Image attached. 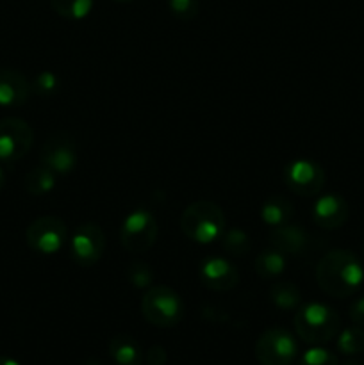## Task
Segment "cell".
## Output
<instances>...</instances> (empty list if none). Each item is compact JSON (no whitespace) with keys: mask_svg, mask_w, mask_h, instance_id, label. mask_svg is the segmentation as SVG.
<instances>
[{"mask_svg":"<svg viewBox=\"0 0 364 365\" xmlns=\"http://www.w3.org/2000/svg\"><path fill=\"white\" fill-rule=\"evenodd\" d=\"M296 335L310 346H323L335 339L341 330V317L325 303H307L296 309Z\"/></svg>","mask_w":364,"mask_h":365,"instance_id":"cell-2","label":"cell"},{"mask_svg":"<svg viewBox=\"0 0 364 365\" xmlns=\"http://www.w3.org/2000/svg\"><path fill=\"white\" fill-rule=\"evenodd\" d=\"M113 2H120V4H125V2H132V0H113Z\"/></svg>","mask_w":364,"mask_h":365,"instance_id":"cell-34","label":"cell"},{"mask_svg":"<svg viewBox=\"0 0 364 365\" xmlns=\"http://www.w3.org/2000/svg\"><path fill=\"white\" fill-rule=\"evenodd\" d=\"M159 227L152 212L146 209H136L123 220L120 228V242L127 252L145 253L157 241Z\"/></svg>","mask_w":364,"mask_h":365,"instance_id":"cell-6","label":"cell"},{"mask_svg":"<svg viewBox=\"0 0 364 365\" xmlns=\"http://www.w3.org/2000/svg\"><path fill=\"white\" fill-rule=\"evenodd\" d=\"M84 365H106V364L100 362L98 359H89V360H86Z\"/></svg>","mask_w":364,"mask_h":365,"instance_id":"cell-32","label":"cell"},{"mask_svg":"<svg viewBox=\"0 0 364 365\" xmlns=\"http://www.w3.org/2000/svg\"><path fill=\"white\" fill-rule=\"evenodd\" d=\"M313 220L325 230L341 228L348 220V203L339 195H325L314 203Z\"/></svg>","mask_w":364,"mask_h":365,"instance_id":"cell-13","label":"cell"},{"mask_svg":"<svg viewBox=\"0 0 364 365\" xmlns=\"http://www.w3.org/2000/svg\"><path fill=\"white\" fill-rule=\"evenodd\" d=\"M270 299L282 310H295L302 303V292L291 282H275L270 287Z\"/></svg>","mask_w":364,"mask_h":365,"instance_id":"cell-20","label":"cell"},{"mask_svg":"<svg viewBox=\"0 0 364 365\" xmlns=\"http://www.w3.org/2000/svg\"><path fill=\"white\" fill-rule=\"evenodd\" d=\"M59 88V81L52 71H43L34 78V91L41 96H52Z\"/></svg>","mask_w":364,"mask_h":365,"instance_id":"cell-27","label":"cell"},{"mask_svg":"<svg viewBox=\"0 0 364 365\" xmlns=\"http://www.w3.org/2000/svg\"><path fill=\"white\" fill-rule=\"evenodd\" d=\"M343 365H364V364L360 362V360H346V362Z\"/></svg>","mask_w":364,"mask_h":365,"instance_id":"cell-33","label":"cell"},{"mask_svg":"<svg viewBox=\"0 0 364 365\" xmlns=\"http://www.w3.org/2000/svg\"><path fill=\"white\" fill-rule=\"evenodd\" d=\"M153 274L152 267L145 262H132L127 269V280L131 282L132 287L136 289H148L153 284Z\"/></svg>","mask_w":364,"mask_h":365,"instance_id":"cell-24","label":"cell"},{"mask_svg":"<svg viewBox=\"0 0 364 365\" xmlns=\"http://www.w3.org/2000/svg\"><path fill=\"white\" fill-rule=\"evenodd\" d=\"M284 182L293 195L310 198L323 189L325 171L314 160L296 159L284 168Z\"/></svg>","mask_w":364,"mask_h":365,"instance_id":"cell-9","label":"cell"},{"mask_svg":"<svg viewBox=\"0 0 364 365\" xmlns=\"http://www.w3.org/2000/svg\"><path fill=\"white\" fill-rule=\"evenodd\" d=\"M39 163L57 175H68L77 166V146L71 135L64 132L50 135L41 146Z\"/></svg>","mask_w":364,"mask_h":365,"instance_id":"cell-10","label":"cell"},{"mask_svg":"<svg viewBox=\"0 0 364 365\" xmlns=\"http://www.w3.org/2000/svg\"><path fill=\"white\" fill-rule=\"evenodd\" d=\"M0 365H20V364L13 359H7V356H0Z\"/></svg>","mask_w":364,"mask_h":365,"instance_id":"cell-30","label":"cell"},{"mask_svg":"<svg viewBox=\"0 0 364 365\" xmlns=\"http://www.w3.org/2000/svg\"><path fill=\"white\" fill-rule=\"evenodd\" d=\"M29 95H31V86L20 71L11 68L0 70V106L20 107L27 102Z\"/></svg>","mask_w":364,"mask_h":365,"instance_id":"cell-14","label":"cell"},{"mask_svg":"<svg viewBox=\"0 0 364 365\" xmlns=\"http://www.w3.org/2000/svg\"><path fill=\"white\" fill-rule=\"evenodd\" d=\"M253 355L261 365H291L298 356V342L284 328H268L257 339Z\"/></svg>","mask_w":364,"mask_h":365,"instance_id":"cell-5","label":"cell"},{"mask_svg":"<svg viewBox=\"0 0 364 365\" xmlns=\"http://www.w3.org/2000/svg\"><path fill=\"white\" fill-rule=\"evenodd\" d=\"M338 349L346 356H355L364 353V330L359 327L346 328L338 337Z\"/></svg>","mask_w":364,"mask_h":365,"instance_id":"cell-22","label":"cell"},{"mask_svg":"<svg viewBox=\"0 0 364 365\" xmlns=\"http://www.w3.org/2000/svg\"><path fill=\"white\" fill-rule=\"evenodd\" d=\"M68 227L61 217L41 216L25 230V241L32 252L39 255H54L68 242Z\"/></svg>","mask_w":364,"mask_h":365,"instance_id":"cell-7","label":"cell"},{"mask_svg":"<svg viewBox=\"0 0 364 365\" xmlns=\"http://www.w3.org/2000/svg\"><path fill=\"white\" fill-rule=\"evenodd\" d=\"M57 173H54L50 168L39 163V166L32 168L24 178V189L31 196H43L56 187Z\"/></svg>","mask_w":364,"mask_h":365,"instance_id":"cell-18","label":"cell"},{"mask_svg":"<svg viewBox=\"0 0 364 365\" xmlns=\"http://www.w3.org/2000/svg\"><path fill=\"white\" fill-rule=\"evenodd\" d=\"M200 280L209 291L227 292L239 284V271L223 257H209L200 266Z\"/></svg>","mask_w":364,"mask_h":365,"instance_id":"cell-12","label":"cell"},{"mask_svg":"<svg viewBox=\"0 0 364 365\" xmlns=\"http://www.w3.org/2000/svg\"><path fill=\"white\" fill-rule=\"evenodd\" d=\"M256 273L259 274L263 280H271L277 278L278 274L284 273L285 269V255L277 252L275 248L263 250L259 255L256 257Z\"/></svg>","mask_w":364,"mask_h":365,"instance_id":"cell-19","label":"cell"},{"mask_svg":"<svg viewBox=\"0 0 364 365\" xmlns=\"http://www.w3.org/2000/svg\"><path fill=\"white\" fill-rule=\"evenodd\" d=\"M166 359V351L161 346H152L148 353H146V362H148V365H164Z\"/></svg>","mask_w":364,"mask_h":365,"instance_id":"cell-29","label":"cell"},{"mask_svg":"<svg viewBox=\"0 0 364 365\" xmlns=\"http://www.w3.org/2000/svg\"><path fill=\"white\" fill-rule=\"evenodd\" d=\"M109 355L116 365H139L143 362L141 346L128 335H114L111 339Z\"/></svg>","mask_w":364,"mask_h":365,"instance_id":"cell-16","label":"cell"},{"mask_svg":"<svg viewBox=\"0 0 364 365\" xmlns=\"http://www.w3.org/2000/svg\"><path fill=\"white\" fill-rule=\"evenodd\" d=\"M141 314L153 327L171 328L184 317V303L168 285H152L141 298Z\"/></svg>","mask_w":364,"mask_h":365,"instance_id":"cell-4","label":"cell"},{"mask_svg":"<svg viewBox=\"0 0 364 365\" xmlns=\"http://www.w3.org/2000/svg\"><path fill=\"white\" fill-rule=\"evenodd\" d=\"M270 242L271 248L280 252L282 255H302L309 246V235L298 225L285 223L271 230Z\"/></svg>","mask_w":364,"mask_h":365,"instance_id":"cell-15","label":"cell"},{"mask_svg":"<svg viewBox=\"0 0 364 365\" xmlns=\"http://www.w3.org/2000/svg\"><path fill=\"white\" fill-rule=\"evenodd\" d=\"M182 234L198 245H211L225 232V214L220 205L198 200L184 209L181 216Z\"/></svg>","mask_w":364,"mask_h":365,"instance_id":"cell-3","label":"cell"},{"mask_svg":"<svg viewBox=\"0 0 364 365\" xmlns=\"http://www.w3.org/2000/svg\"><path fill=\"white\" fill-rule=\"evenodd\" d=\"M103 250H106V235L96 223L79 225L70 237L71 257L81 266H93L98 262L103 255Z\"/></svg>","mask_w":364,"mask_h":365,"instance_id":"cell-11","label":"cell"},{"mask_svg":"<svg viewBox=\"0 0 364 365\" xmlns=\"http://www.w3.org/2000/svg\"><path fill=\"white\" fill-rule=\"evenodd\" d=\"M32 143L34 132L27 121L13 116L0 120V163L9 164L24 159Z\"/></svg>","mask_w":364,"mask_h":365,"instance_id":"cell-8","label":"cell"},{"mask_svg":"<svg viewBox=\"0 0 364 365\" xmlns=\"http://www.w3.org/2000/svg\"><path fill=\"white\" fill-rule=\"evenodd\" d=\"M293 217V203L282 196H271L261 207V220L271 228L289 223Z\"/></svg>","mask_w":364,"mask_h":365,"instance_id":"cell-17","label":"cell"},{"mask_svg":"<svg viewBox=\"0 0 364 365\" xmlns=\"http://www.w3.org/2000/svg\"><path fill=\"white\" fill-rule=\"evenodd\" d=\"M50 6L59 16L68 20H82L93 9V0H50Z\"/></svg>","mask_w":364,"mask_h":365,"instance_id":"cell-21","label":"cell"},{"mask_svg":"<svg viewBox=\"0 0 364 365\" xmlns=\"http://www.w3.org/2000/svg\"><path fill=\"white\" fill-rule=\"evenodd\" d=\"M298 365H339V360L338 356L332 351H328V349L314 346L309 351L303 353Z\"/></svg>","mask_w":364,"mask_h":365,"instance_id":"cell-25","label":"cell"},{"mask_svg":"<svg viewBox=\"0 0 364 365\" xmlns=\"http://www.w3.org/2000/svg\"><path fill=\"white\" fill-rule=\"evenodd\" d=\"M220 239L221 248H223L225 252L231 253V255L243 257L250 252V239L243 230L232 228V230L223 232V235H221Z\"/></svg>","mask_w":364,"mask_h":365,"instance_id":"cell-23","label":"cell"},{"mask_svg":"<svg viewBox=\"0 0 364 365\" xmlns=\"http://www.w3.org/2000/svg\"><path fill=\"white\" fill-rule=\"evenodd\" d=\"M4 185H6V171H4L2 166H0V191L4 189Z\"/></svg>","mask_w":364,"mask_h":365,"instance_id":"cell-31","label":"cell"},{"mask_svg":"<svg viewBox=\"0 0 364 365\" xmlns=\"http://www.w3.org/2000/svg\"><path fill=\"white\" fill-rule=\"evenodd\" d=\"M350 319H352L355 327L364 330V296L352 303V307H350Z\"/></svg>","mask_w":364,"mask_h":365,"instance_id":"cell-28","label":"cell"},{"mask_svg":"<svg viewBox=\"0 0 364 365\" xmlns=\"http://www.w3.org/2000/svg\"><path fill=\"white\" fill-rule=\"evenodd\" d=\"M171 14L178 20H193L198 14V0H168Z\"/></svg>","mask_w":364,"mask_h":365,"instance_id":"cell-26","label":"cell"},{"mask_svg":"<svg viewBox=\"0 0 364 365\" xmlns=\"http://www.w3.org/2000/svg\"><path fill=\"white\" fill-rule=\"evenodd\" d=\"M364 280L360 260L348 250H332L321 257L316 267V282L325 294L348 298Z\"/></svg>","mask_w":364,"mask_h":365,"instance_id":"cell-1","label":"cell"}]
</instances>
